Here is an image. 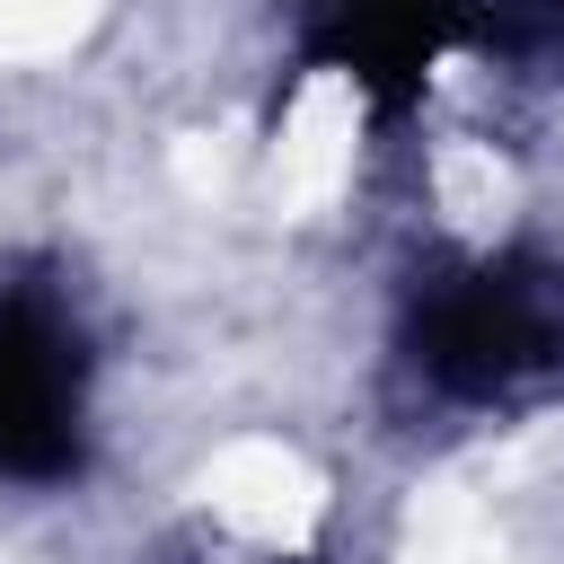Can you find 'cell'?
<instances>
[{
  "instance_id": "obj_1",
  "label": "cell",
  "mask_w": 564,
  "mask_h": 564,
  "mask_svg": "<svg viewBox=\"0 0 564 564\" xmlns=\"http://www.w3.org/2000/svg\"><path fill=\"white\" fill-rule=\"evenodd\" d=\"M97 441V344L53 273H0V485H70Z\"/></svg>"
}]
</instances>
